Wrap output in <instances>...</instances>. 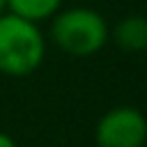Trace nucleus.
Returning a JSON list of instances; mask_svg holds the SVG:
<instances>
[{"label": "nucleus", "instance_id": "nucleus-4", "mask_svg": "<svg viewBox=\"0 0 147 147\" xmlns=\"http://www.w3.org/2000/svg\"><path fill=\"white\" fill-rule=\"evenodd\" d=\"M113 39L124 53L147 51V18L145 16H124L113 28Z\"/></svg>", "mask_w": 147, "mask_h": 147}, {"label": "nucleus", "instance_id": "nucleus-5", "mask_svg": "<svg viewBox=\"0 0 147 147\" xmlns=\"http://www.w3.org/2000/svg\"><path fill=\"white\" fill-rule=\"evenodd\" d=\"M64 0H7V11L14 16H21L30 23H39L46 18H53Z\"/></svg>", "mask_w": 147, "mask_h": 147}, {"label": "nucleus", "instance_id": "nucleus-3", "mask_svg": "<svg viewBox=\"0 0 147 147\" xmlns=\"http://www.w3.org/2000/svg\"><path fill=\"white\" fill-rule=\"evenodd\" d=\"M96 147H145L147 117L133 106L110 108L94 129Z\"/></svg>", "mask_w": 147, "mask_h": 147}, {"label": "nucleus", "instance_id": "nucleus-1", "mask_svg": "<svg viewBox=\"0 0 147 147\" xmlns=\"http://www.w3.org/2000/svg\"><path fill=\"white\" fill-rule=\"evenodd\" d=\"M46 57V39L37 23L5 11L0 16V74L30 76Z\"/></svg>", "mask_w": 147, "mask_h": 147}, {"label": "nucleus", "instance_id": "nucleus-6", "mask_svg": "<svg viewBox=\"0 0 147 147\" xmlns=\"http://www.w3.org/2000/svg\"><path fill=\"white\" fill-rule=\"evenodd\" d=\"M0 147H18V145L14 142V138H11V136H7V133H2V131H0Z\"/></svg>", "mask_w": 147, "mask_h": 147}, {"label": "nucleus", "instance_id": "nucleus-2", "mask_svg": "<svg viewBox=\"0 0 147 147\" xmlns=\"http://www.w3.org/2000/svg\"><path fill=\"white\" fill-rule=\"evenodd\" d=\"M108 23L106 18L90 7H71L62 9L53 16L51 39L53 44L74 57H87L99 53L108 41Z\"/></svg>", "mask_w": 147, "mask_h": 147}, {"label": "nucleus", "instance_id": "nucleus-7", "mask_svg": "<svg viewBox=\"0 0 147 147\" xmlns=\"http://www.w3.org/2000/svg\"><path fill=\"white\" fill-rule=\"evenodd\" d=\"M7 11V0H0V16Z\"/></svg>", "mask_w": 147, "mask_h": 147}]
</instances>
